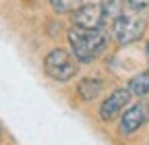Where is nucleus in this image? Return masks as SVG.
Returning <instances> with one entry per match:
<instances>
[{"instance_id":"obj_13","label":"nucleus","mask_w":149,"mask_h":145,"mask_svg":"<svg viewBox=\"0 0 149 145\" xmlns=\"http://www.w3.org/2000/svg\"><path fill=\"white\" fill-rule=\"evenodd\" d=\"M0 133H2V126H0Z\"/></svg>"},{"instance_id":"obj_1","label":"nucleus","mask_w":149,"mask_h":145,"mask_svg":"<svg viewBox=\"0 0 149 145\" xmlns=\"http://www.w3.org/2000/svg\"><path fill=\"white\" fill-rule=\"evenodd\" d=\"M72 56L79 62H93L106 50V33L102 29H83L72 25L66 33Z\"/></svg>"},{"instance_id":"obj_6","label":"nucleus","mask_w":149,"mask_h":145,"mask_svg":"<svg viewBox=\"0 0 149 145\" xmlns=\"http://www.w3.org/2000/svg\"><path fill=\"white\" fill-rule=\"evenodd\" d=\"M106 23L104 19V10H102V4H83L79 6L77 10L72 13V25L77 27H83V29H102Z\"/></svg>"},{"instance_id":"obj_5","label":"nucleus","mask_w":149,"mask_h":145,"mask_svg":"<svg viewBox=\"0 0 149 145\" xmlns=\"http://www.w3.org/2000/svg\"><path fill=\"white\" fill-rule=\"evenodd\" d=\"M130 98H133V93L128 91V87H120V89H114L100 106V118L104 122H112L118 114L124 112V108L128 106Z\"/></svg>"},{"instance_id":"obj_10","label":"nucleus","mask_w":149,"mask_h":145,"mask_svg":"<svg viewBox=\"0 0 149 145\" xmlns=\"http://www.w3.org/2000/svg\"><path fill=\"white\" fill-rule=\"evenodd\" d=\"M50 4H52L54 13H58V15H68V13L72 15L85 2H83V0H50Z\"/></svg>"},{"instance_id":"obj_2","label":"nucleus","mask_w":149,"mask_h":145,"mask_svg":"<svg viewBox=\"0 0 149 145\" xmlns=\"http://www.w3.org/2000/svg\"><path fill=\"white\" fill-rule=\"evenodd\" d=\"M145 17L141 10L137 8H124L114 21H112V38H114L120 46H128V44H135L143 38V31H145Z\"/></svg>"},{"instance_id":"obj_9","label":"nucleus","mask_w":149,"mask_h":145,"mask_svg":"<svg viewBox=\"0 0 149 145\" xmlns=\"http://www.w3.org/2000/svg\"><path fill=\"white\" fill-rule=\"evenodd\" d=\"M100 4H102V10H104V19L108 23V21H114L116 17L124 10L126 0H102Z\"/></svg>"},{"instance_id":"obj_12","label":"nucleus","mask_w":149,"mask_h":145,"mask_svg":"<svg viewBox=\"0 0 149 145\" xmlns=\"http://www.w3.org/2000/svg\"><path fill=\"white\" fill-rule=\"evenodd\" d=\"M147 56H149V42H147Z\"/></svg>"},{"instance_id":"obj_11","label":"nucleus","mask_w":149,"mask_h":145,"mask_svg":"<svg viewBox=\"0 0 149 145\" xmlns=\"http://www.w3.org/2000/svg\"><path fill=\"white\" fill-rule=\"evenodd\" d=\"M126 4L130 8H137V10H145L149 6V0H126Z\"/></svg>"},{"instance_id":"obj_4","label":"nucleus","mask_w":149,"mask_h":145,"mask_svg":"<svg viewBox=\"0 0 149 145\" xmlns=\"http://www.w3.org/2000/svg\"><path fill=\"white\" fill-rule=\"evenodd\" d=\"M147 120H149V102L141 100L133 106L124 108V112L120 116V133L122 135H133Z\"/></svg>"},{"instance_id":"obj_3","label":"nucleus","mask_w":149,"mask_h":145,"mask_svg":"<svg viewBox=\"0 0 149 145\" xmlns=\"http://www.w3.org/2000/svg\"><path fill=\"white\" fill-rule=\"evenodd\" d=\"M77 62L79 60L74 58L70 52H66L62 48H54L44 58V70H46V75L50 79H54L56 83H66L79 72V64Z\"/></svg>"},{"instance_id":"obj_8","label":"nucleus","mask_w":149,"mask_h":145,"mask_svg":"<svg viewBox=\"0 0 149 145\" xmlns=\"http://www.w3.org/2000/svg\"><path fill=\"white\" fill-rule=\"evenodd\" d=\"M126 87H128V91L133 93L135 98H145V96H149V68L141 70L139 75H135V77H130Z\"/></svg>"},{"instance_id":"obj_7","label":"nucleus","mask_w":149,"mask_h":145,"mask_svg":"<svg viewBox=\"0 0 149 145\" xmlns=\"http://www.w3.org/2000/svg\"><path fill=\"white\" fill-rule=\"evenodd\" d=\"M104 91V81L97 79V77H85L79 81L77 85V96L83 100V102H91L95 100L97 96H102Z\"/></svg>"}]
</instances>
